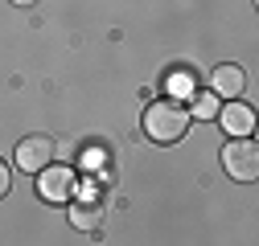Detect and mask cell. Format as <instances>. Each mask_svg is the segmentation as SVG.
<instances>
[{
	"mask_svg": "<svg viewBox=\"0 0 259 246\" xmlns=\"http://www.w3.org/2000/svg\"><path fill=\"white\" fill-rule=\"evenodd\" d=\"M218 128L231 136V140H251V132H255V111L247 107V103H239V99H231L226 107H218Z\"/></svg>",
	"mask_w": 259,
	"mask_h": 246,
	"instance_id": "5",
	"label": "cell"
},
{
	"mask_svg": "<svg viewBox=\"0 0 259 246\" xmlns=\"http://www.w3.org/2000/svg\"><path fill=\"white\" fill-rule=\"evenodd\" d=\"M189 123H193V115L181 103L160 99V103H148V111H144V136L152 144H177V140H185Z\"/></svg>",
	"mask_w": 259,
	"mask_h": 246,
	"instance_id": "1",
	"label": "cell"
},
{
	"mask_svg": "<svg viewBox=\"0 0 259 246\" xmlns=\"http://www.w3.org/2000/svg\"><path fill=\"white\" fill-rule=\"evenodd\" d=\"M243 86H247V74L235 66V61L214 66V74H210V95H218V99H239Z\"/></svg>",
	"mask_w": 259,
	"mask_h": 246,
	"instance_id": "6",
	"label": "cell"
},
{
	"mask_svg": "<svg viewBox=\"0 0 259 246\" xmlns=\"http://www.w3.org/2000/svg\"><path fill=\"white\" fill-rule=\"evenodd\" d=\"M189 115H198V119H214V115H218V95H210V90H198V95H193Z\"/></svg>",
	"mask_w": 259,
	"mask_h": 246,
	"instance_id": "8",
	"label": "cell"
},
{
	"mask_svg": "<svg viewBox=\"0 0 259 246\" xmlns=\"http://www.w3.org/2000/svg\"><path fill=\"white\" fill-rule=\"evenodd\" d=\"M54 140L50 136H25L21 144H17V152H13V156H17V168L21 172H41V168H50V160H54Z\"/></svg>",
	"mask_w": 259,
	"mask_h": 246,
	"instance_id": "3",
	"label": "cell"
},
{
	"mask_svg": "<svg viewBox=\"0 0 259 246\" xmlns=\"http://www.w3.org/2000/svg\"><path fill=\"white\" fill-rule=\"evenodd\" d=\"M173 86H177V90H173L177 99H189V95H198V90L189 86V74H185V70H181V74H173Z\"/></svg>",
	"mask_w": 259,
	"mask_h": 246,
	"instance_id": "9",
	"label": "cell"
},
{
	"mask_svg": "<svg viewBox=\"0 0 259 246\" xmlns=\"http://www.w3.org/2000/svg\"><path fill=\"white\" fill-rule=\"evenodd\" d=\"M222 168L231 180H255L259 176V148L251 140H231L222 148Z\"/></svg>",
	"mask_w": 259,
	"mask_h": 246,
	"instance_id": "2",
	"label": "cell"
},
{
	"mask_svg": "<svg viewBox=\"0 0 259 246\" xmlns=\"http://www.w3.org/2000/svg\"><path fill=\"white\" fill-rule=\"evenodd\" d=\"M103 213H107V205H103V193L95 189H78L74 197H70V222L78 226V230H95V226H103Z\"/></svg>",
	"mask_w": 259,
	"mask_h": 246,
	"instance_id": "4",
	"label": "cell"
},
{
	"mask_svg": "<svg viewBox=\"0 0 259 246\" xmlns=\"http://www.w3.org/2000/svg\"><path fill=\"white\" fill-rule=\"evenodd\" d=\"M37 189L46 201H70L74 197V172L70 168H41Z\"/></svg>",
	"mask_w": 259,
	"mask_h": 246,
	"instance_id": "7",
	"label": "cell"
},
{
	"mask_svg": "<svg viewBox=\"0 0 259 246\" xmlns=\"http://www.w3.org/2000/svg\"><path fill=\"white\" fill-rule=\"evenodd\" d=\"M13 5H21V9H25V5H37V0H13Z\"/></svg>",
	"mask_w": 259,
	"mask_h": 246,
	"instance_id": "11",
	"label": "cell"
},
{
	"mask_svg": "<svg viewBox=\"0 0 259 246\" xmlns=\"http://www.w3.org/2000/svg\"><path fill=\"white\" fill-rule=\"evenodd\" d=\"M9 189H13V172H9L5 160H0V197H9Z\"/></svg>",
	"mask_w": 259,
	"mask_h": 246,
	"instance_id": "10",
	"label": "cell"
}]
</instances>
